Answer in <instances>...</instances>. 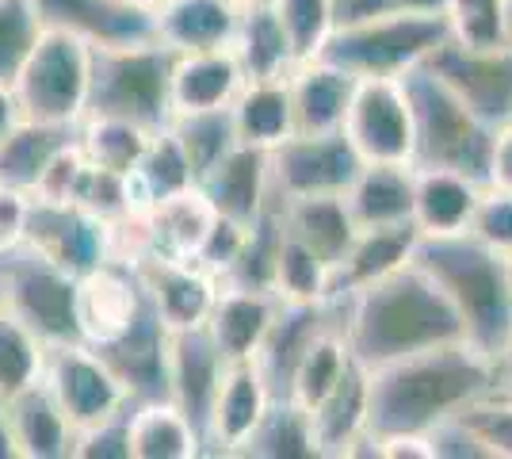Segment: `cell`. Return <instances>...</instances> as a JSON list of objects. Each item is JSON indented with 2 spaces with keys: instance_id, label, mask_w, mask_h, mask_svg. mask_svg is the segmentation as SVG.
I'll list each match as a JSON object with an SVG mask.
<instances>
[{
  "instance_id": "f907efd6",
  "label": "cell",
  "mask_w": 512,
  "mask_h": 459,
  "mask_svg": "<svg viewBox=\"0 0 512 459\" xmlns=\"http://www.w3.org/2000/svg\"><path fill=\"white\" fill-rule=\"evenodd\" d=\"M428 440H432V456L436 459H493L490 448L478 440V433L470 429L467 421H459V417H448V421L432 425Z\"/></svg>"
},
{
  "instance_id": "4fadbf2b",
  "label": "cell",
  "mask_w": 512,
  "mask_h": 459,
  "mask_svg": "<svg viewBox=\"0 0 512 459\" xmlns=\"http://www.w3.org/2000/svg\"><path fill=\"white\" fill-rule=\"evenodd\" d=\"M73 310H77V337L85 345L100 349L107 341H115L146 310V291L138 280V268L115 261V257L92 264L88 272L77 276Z\"/></svg>"
},
{
  "instance_id": "6da1fadb",
  "label": "cell",
  "mask_w": 512,
  "mask_h": 459,
  "mask_svg": "<svg viewBox=\"0 0 512 459\" xmlns=\"http://www.w3.org/2000/svg\"><path fill=\"white\" fill-rule=\"evenodd\" d=\"M497 383V364L474 352L467 341L413 352L394 364L371 368L367 433H428L455 417L467 402L482 398Z\"/></svg>"
},
{
  "instance_id": "f546056e",
  "label": "cell",
  "mask_w": 512,
  "mask_h": 459,
  "mask_svg": "<svg viewBox=\"0 0 512 459\" xmlns=\"http://www.w3.org/2000/svg\"><path fill=\"white\" fill-rule=\"evenodd\" d=\"M283 211V230L291 238H299L314 257L329 264H341L348 245L356 241V222L344 203V192H329V196H299V199H279Z\"/></svg>"
},
{
  "instance_id": "f5cc1de1",
  "label": "cell",
  "mask_w": 512,
  "mask_h": 459,
  "mask_svg": "<svg viewBox=\"0 0 512 459\" xmlns=\"http://www.w3.org/2000/svg\"><path fill=\"white\" fill-rule=\"evenodd\" d=\"M490 188L512 192V123L493 131V150H490V176H486Z\"/></svg>"
},
{
  "instance_id": "7dc6e473",
  "label": "cell",
  "mask_w": 512,
  "mask_h": 459,
  "mask_svg": "<svg viewBox=\"0 0 512 459\" xmlns=\"http://www.w3.org/2000/svg\"><path fill=\"white\" fill-rule=\"evenodd\" d=\"M459 421H467L478 440L490 448L493 459H512V398L509 394L486 391L482 398L467 402L459 410Z\"/></svg>"
},
{
  "instance_id": "1f68e13d",
  "label": "cell",
  "mask_w": 512,
  "mask_h": 459,
  "mask_svg": "<svg viewBox=\"0 0 512 459\" xmlns=\"http://www.w3.org/2000/svg\"><path fill=\"white\" fill-rule=\"evenodd\" d=\"M130 459H195L207 456L203 437L172 398L134 402L127 414Z\"/></svg>"
},
{
  "instance_id": "7bdbcfd3",
  "label": "cell",
  "mask_w": 512,
  "mask_h": 459,
  "mask_svg": "<svg viewBox=\"0 0 512 459\" xmlns=\"http://www.w3.org/2000/svg\"><path fill=\"white\" fill-rule=\"evenodd\" d=\"M272 8L291 43L295 66L318 58L325 39L333 35V0H272Z\"/></svg>"
},
{
  "instance_id": "e575fe53",
  "label": "cell",
  "mask_w": 512,
  "mask_h": 459,
  "mask_svg": "<svg viewBox=\"0 0 512 459\" xmlns=\"http://www.w3.org/2000/svg\"><path fill=\"white\" fill-rule=\"evenodd\" d=\"M77 127H50V123H31L20 119L16 131L0 138V188H16L35 196V184L43 180L46 165L54 153L73 142Z\"/></svg>"
},
{
  "instance_id": "7a4b0ae2",
  "label": "cell",
  "mask_w": 512,
  "mask_h": 459,
  "mask_svg": "<svg viewBox=\"0 0 512 459\" xmlns=\"http://www.w3.org/2000/svg\"><path fill=\"white\" fill-rule=\"evenodd\" d=\"M341 333L348 341V352L367 372L413 352L463 341V326H459V314L451 310L448 295L413 261L356 291L352 299H344Z\"/></svg>"
},
{
  "instance_id": "30bf717a",
  "label": "cell",
  "mask_w": 512,
  "mask_h": 459,
  "mask_svg": "<svg viewBox=\"0 0 512 459\" xmlns=\"http://www.w3.org/2000/svg\"><path fill=\"white\" fill-rule=\"evenodd\" d=\"M425 69H432L444 85L467 104L486 127L512 123V46H463L455 39H444L425 58Z\"/></svg>"
},
{
  "instance_id": "2e32d148",
  "label": "cell",
  "mask_w": 512,
  "mask_h": 459,
  "mask_svg": "<svg viewBox=\"0 0 512 459\" xmlns=\"http://www.w3.org/2000/svg\"><path fill=\"white\" fill-rule=\"evenodd\" d=\"M272 387L260 375L253 360L241 364H226L222 383L214 391L211 414L203 425V448L207 456H241V448L249 444L256 425L264 421L268 406H272Z\"/></svg>"
},
{
  "instance_id": "bcb514c9",
  "label": "cell",
  "mask_w": 512,
  "mask_h": 459,
  "mask_svg": "<svg viewBox=\"0 0 512 459\" xmlns=\"http://www.w3.org/2000/svg\"><path fill=\"white\" fill-rule=\"evenodd\" d=\"M39 31H43V20L31 0H0V81L4 85H12Z\"/></svg>"
},
{
  "instance_id": "cb8c5ba5",
  "label": "cell",
  "mask_w": 512,
  "mask_h": 459,
  "mask_svg": "<svg viewBox=\"0 0 512 459\" xmlns=\"http://www.w3.org/2000/svg\"><path fill=\"white\" fill-rule=\"evenodd\" d=\"M291 88V115H295V134H329L341 131L356 77L344 69L329 66L325 58H310L287 73Z\"/></svg>"
},
{
  "instance_id": "ac0fdd59",
  "label": "cell",
  "mask_w": 512,
  "mask_h": 459,
  "mask_svg": "<svg viewBox=\"0 0 512 459\" xmlns=\"http://www.w3.org/2000/svg\"><path fill=\"white\" fill-rule=\"evenodd\" d=\"M43 27H58L88 46L153 43V12L130 8L123 0H31Z\"/></svg>"
},
{
  "instance_id": "f1b7e54d",
  "label": "cell",
  "mask_w": 512,
  "mask_h": 459,
  "mask_svg": "<svg viewBox=\"0 0 512 459\" xmlns=\"http://www.w3.org/2000/svg\"><path fill=\"white\" fill-rule=\"evenodd\" d=\"M344 203L356 230L413 222V165L363 161L356 180L344 188Z\"/></svg>"
},
{
  "instance_id": "e0dca14e",
  "label": "cell",
  "mask_w": 512,
  "mask_h": 459,
  "mask_svg": "<svg viewBox=\"0 0 512 459\" xmlns=\"http://www.w3.org/2000/svg\"><path fill=\"white\" fill-rule=\"evenodd\" d=\"M169 341L172 333L161 326V318L146 303V310L138 314V322L127 333H119L115 341L96 349L107 360V368L115 372V379L123 383L130 406L169 398Z\"/></svg>"
},
{
  "instance_id": "11a10c76",
  "label": "cell",
  "mask_w": 512,
  "mask_h": 459,
  "mask_svg": "<svg viewBox=\"0 0 512 459\" xmlns=\"http://www.w3.org/2000/svg\"><path fill=\"white\" fill-rule=\"evenodd\" d=\"M20 104H16V92H12V85H4L0 81V138L8 131H16L20 127Z\"/></svg>"
},
{
  "instance_id": "be15d7a7",
  "label": "cell",
  "mask_w": 512,
  "mask_h": 459,
  "mask_svg": "<svg viewBox=\"0 0 512 459\" xmlns=\"http://www.w3.org/2000/svg\"><path fill=\"white\" fill-rule=\"evenodd\" d=\"M0 303H4V295H0Z\"/></svg>"
},
{
  "instance_id": "277c9868",
  "label": "cell",
  "mask_w": 512,
  "mask_h": 459,
  "mask_svg": "<svg viewBox=\"0 0 512 459\" xmlns=\"http://www.w3.org/2000/svg\"><path fill=\"white\" fill-rule=\"evenodd\" d=\"M402 85L413 111V169H451L486 184L493 127H486L432 69H409Z\"/></svg>"
},
{
  "instance_id": "ba28073f",
  "label": "cell",
  "mask_w": 512,
  "mask_h": 459,
  "mask_svg": "<svg viewBox=\"0 0 512 459\" xmlns=\"http://www.w3.org/2000/svg\"><path fill=\"white\" fill-rule=\"evenodd\" d=\"M0 295L23 326L39 333L46 349L81 341L77 337V310H73L77 276H69L65 268L39 257L35 249L20 245V249L0 257Z\"/></svg>"
},
{
  "instance_id": "681fc988",
  "label": "cell",
  "mask_w": 512,
  "mask_h": 459,
  "mask_svg": "<svg viewBox=\"0 0 512 459\" xmlns=\"http://www.w3.org/2000/svg\"><path fill=\"white\" fill-rule=\"evenodd\" d=\"M127 414L107 417L100 425H92L85 433L73 437V456L77 459H130V433H127Z\"/></svg>"
},
{
  "instance_id": "3957f363",
  "label": "cell",
  "mask_w": 512,
  "mask_h": 459,
  "mask_svg": "<svg viewBox=\"0 0 512 459\" xmlns=\"http://www.w3.org/2000/svg\"><path fill=\"white\" fill-rule=\"evenodd\" d=\"M413 264L448 295L459 314L463 341L486 360H501L512 345V291L505 280V257L474 234L421 238Z\"/></svg>"
},
{
  "instance_id": "8d00e7d4",
  "label": "cell",
  "mask_w": 512,
  "mask_h": 459,
  "mask_svg": "<svg viewBox=\"0 0 512 459\" xmlns=\"http://www.w3.org/2000/svg\"><path fill=\"white\" fill-rule=\"evenodd\" d=\"M352 364V352H348V341H344L341 326L321 329L318 337L306 345V352L299 356L295 372H291V383H287V398L299 402L302 410L310 414L325 394L341 383L344 368Z\"/></svg>"
},
{
  "instance_id": "d6986e66",
  "label": "cell",
  "mask_w": 512,
  "mask_h": 459,
  "mask_svg": "<svg viewBox=\"0 0 512 459\" xmlns=\"http://www.w3.org/2000/svg\"><path fill=\"white\" fill-rule=\"evenodd\" d=\"M421 241V230L413 222H394V226H371L360 230L356 241L348 245L341 264L329 268V287H325V303H344L356 291L371 287L390 272H398L402 264L413 261V249Z\"/></svg>"
},
{
  "instance_id": "6f0895ef",
  "label": "cell",
  "mask_w": 512,
  "mask_h": 459,
  "mask_svg": "<svg viewBox=\"0 0 512 459\" xmlns=\"http://www.w3.org/2000/svg\"><path fill=\"white\" fill-rule=\"evenodd\" d=\"M394 8H409V12H444L448 0H394Z\"/></svg>"
},
{
  "instance_id": "6125c7cd",
  "label": "cell",
  "mask_w": 512,
  "mask_h": 459,
  "mask_svg": "<svg viewBox=\"0 0 512 459\" xmlns=\"http://www.w3.org/2000/svg\"><path fill=\"white\" fill-rule=\"evenodd\" d=\"M230 4H237V8H245V4H256V0H230Z\"/></svg>"
},
{
  "instance_id": "5b68a950",
  "label": "cell",
  "mask_w": 512,
  "mask_h": 459,
  "mask_svg": "<svg viewBox=\"0 0 512 459\" xmlns=\"http://www.w3.org/2000/svg\"><path fill=\"white\" fill-rule=\"evenodd\" d=\"M448 16L444 12H409L390 8L375 20L333 27L318 58L344 69L356 81L371 77H406L409 69L425 66V58L448 39Z\"/></svg>"
},
{
  "instance_id": "816d5d0a",
  "label": "cell",
  "mask_w": 512,
  "mask_h": 459,
  "mask_svg": "<svg viewBox=\"0 0 512 459\" xmlns=\"http://www.w3.org/2000/svg\"><path fill=\"white\" fill-rule=\"evenodd\" d=\"M27 219H31V196L16 188H0V257L23 245Z\"/></svg>"
},
{
  "instance_id": "d4e9b609",
  "label": "cell",
  "mask_w": 512,
  "mask_h": 459,
  "mask_svg": "<svg viewBox=\"0 0 512 459\" xmlns=\"http://www.w3.org/2000/svg\"><path fill=\"white\" fill-rule=\"evenodd\" d=\"M241 8L230 0H157L153 4V35L172 54L230 46Z\"/></svg>"
},
{
  "instance_id": "f35d334b",
  "label": "cell",
  "mask_w": 512,
  "mask_h": 459,
  "mask_svg": "<svg viewBox=\"0 0 512 459\" xmlns=\"http://www.w3.org/2000/svg\"><path fill=\"white\" fill-rule=\"evenodd\" d=\"M241 456H268V459H318V444L310 433V414L291 398H272L264 421L256 425Z\"/></svg>"
},
{
  "instance_id": "836d02e7",
  "label": "cell",
  "mask_w": 512,
  "mask_h": 459,
  "mask_svg": "<svg viewBox=\"0 0 512 459\" xmlns=\"http://www.w3.org/2000/svg\"><path fill=\"white\" fill-rule=\"evenodd\" d=\"M230 115H234L237 142L260 146V150L279 146L287 134H295L287 77H276V81H245V88L237 92V100L230 104Z\"/></svg>"
},
{
  "instance_id": "db71d44e",
  "label": "cell",
  "mask_w": 512,
  "mask_h": 459,
  "mask_svg": "<svg viewBox=\"0 0 512 459\" xmlns=\"http://www.w3.org/2000/svg\"><path fill=\"white\" fill-rule=\"evenodd\" d=\"M394 8V0H333V27H352V23L375 20Z\"/></svg>"
},
{
  "instance_id": "f6af8a7d",
  "label": "cell",
  "mask_w": 512,
  "mask_h": 459,
  "mask_svg": "<svg viewBox=\"0 0 512 459\" xmlns=\"http://www.w3.org/2000/svg\"><path fill=\"white\" fill-rule=\"evenodd\" d=\"M73 207H81L88 215H96L100 222H111L119 215H127L130 207H142L138 196H134V184L130 176L107 173L100 165H88L77 180V192H73Z\"/></svg>"
},
{
  "instance_id": "44dd1931",
  "label": "cell",
  "mask_w": 512,
  "mask_h": 459,
  "mask_svg": "<svg viewBox=\"0 0 512 459\" xmlns=\"http://www.w3.org/2000/svg\"><path fill=\"white\" fill-rule=\"evenodd\" d=\"M279 314L276 291H253V287H222L214 310L207 318V337L214 349L222 352L226 364H241V360H256V352L264 345L268 329Z\"/></svg>"
},
{
  "instance_id": "4dcf8cb0",
  "label": "cell",
  "mask_w": 512,
  "mask_h": 459,
  "mask_svg": "<svg viewBox=\"0 0 512 459\" xmlns=\"http://www.w3.org/2000/svg\"><path fill=\"white\" fill-rule=\"evenodd\" d=\"M146 219H150V241L153 253L161 257H184L195 261L203 253V245L211 238V226L218 219L214 203L207 199V192L192 184L176 196H165L146 207Z\"/></svg>"
},
{
  "instance_id": "d6a6232c",
  "label": "cell",
  "mask_w": 512,
  "mask_h": 459,
  "mask_svg": "<svg viewBox=\"0 0 512 459\" xmlns=\"http://www.w3.org/2000/svg\"><path fill=\"white\" fill-rule=\"evenodd\" d=\"M230 46L245 69V81H276L295 69V54H291V43L283 35V23H279L272 0H256V4L241 8Z\"/></svg>"
},
{
  "instance_id": "91938a15",
  "label": "cell",
  "mask_w": 512,
  "mask_h": 459,
  "mask_svg": "<svg viewBox=\"0 0 512 459\" xmlns=\"http://www.w3.org/2000/svg\"><path fill=\"white\" fill-rule=\"evenodd\" d=\"M505 257V280H509V291H512V253H501Z\"/></svg>"
},
{
  "instance_id": "9f6ffc18",
  "label": "cell",
  "mask_w": 512,
  "mask_h": 459,
  "mask_svg": "<svg viewBox=\"0 0 512 459\" xmlns=\"http://www.w3.org/2000/svg\"><path fill=\"white\" fill-rule=\"evenodd\" d=\"M0 459H12V440H8V398L0 394Z\"/></svg>"
},
{
  "instance_id": "52a82bcc",
  "label": "cell",
  "mask_w": 512,
  "mask_h": 459,
  "mask_svg": "<svg viewBox=\"0 0 512 459\" xmlns=\"http://www.w3.org/2000/svg\"><path fill=\"white\" fill-rule=\"evenodd\" d=\"M172 50L153 43L130 46H92V96L88 111L119 115L161 131L172 119L169 100Z\"/></svg>"
},
{
  "instance_id": "8fae6325",
  "label": "cell",
  "mask_w": 512,
  "mask_h": 459,
  "mask_svg": "<svg viewBox=\"0 0 512 459\" xmlns=\"http://www.w3.org/2000/svg\"><path fill=\"white\" fill-rule=\"evenodd\" d=\"M360 153L344 131L329 134H287L268 150V180L276 199L329 196L344 192L360 173Z\"/></svg>"
},
{
  "instance_id": "c3c4849f",
  "label": "cell",
  "mask_w": 512,
  "mask_h": 459,
  "mask_svg": "<svg viewBox=\"0 0 512 459\" xmlns=\"http://www.w3.org/2000/svg\"><path fill=\"white\" fill-rule=\"evenodd\" d=\"M470 234L497 253H512V192L486 184L474 207V219H470Z\"/></svg>"
},
{
  "instance_id": "94428289",
  "label": "cell",
  "mask_w": 512,
  "mask_h": 459,
  "mask_svg": "<svg viewBox=\"0 0 512 459\" xmlns=\"http://www.w3.org/2000/svg\"><path fill=\"white\" fill-rule=\"evenodd\" d=\"M505 23H509V46H512V0H509V16H505Z\"/></svg>"
},
{
  "instance_id": "9a60e30c",
  "label": "cell",
  "mask_w": 512,
  "mask_h": 459,
  "mask_svg": "<svg viewBox=\"0 0 512 459\" xmlns=\"http://www.w3.org/2000/svg\"><path fill=\"white\" fill-rule=\"evenodd\" d=\"M27 249H35L50 264L65 268L69 276H81L92 264L111 257L107 245V222L88 215L73 203H43L31 199V219H27Z\"/></svg>"
},
{
  "instance_id": "484cf974",
  "label": "cell",
  "mask_w": 512,
  "mask_h": 459,
  "mask_svg": "<svg viewBox=\"0 0 512 459\" xmlns=\"http://www.w3.org/2000/svg\"><path fill=\"white\" fill-rule=\"evenodd\" d=\"M482 188L486 184L451 169H413V226L421 238L467 234Z\"/></svg>"
},
{
  "instance_id": "5bb4252c",
  "label": "cell",
  "mask_w": 512,
  "mask_h": 459,
  "mask_svg": "<svg viewBox=\"0 0 512 459\" xmlns=\"http://www.w3.org/2000/svg\"><path fill=\"white\" fill-rule=\"evenodd\" d=\"M134 268L146 291V303L169 333L207 326L214 299L222 291V280L211 268H203L199 261H184V257H161V253L142 257Z\"/></svg>"
},
{
  "instance_id": "ee69618b",
  "label": "cell",
  "mask_w": 512,
  "mask_h": 459,
  "mask_svg": "<svg viewBox=\"0 0 512 459\" xmlns=\"http://www.w3.org/2000/svg\"><path fill=\"white\" fill-rule=\"evenodd\" d=\"M448 31L463 46H505L509 43V0H448Z\"/></svg>"
},
{
  "instance_id": "d590c367",
  "label": "cell",
  "mask_w": 512,
  "mask_h": 459,
  "mask_svg": "<svg viewBox=\"0 0 512 459\" xmlns=\"http://www.w3.org/2000/svg\"><path fill=\"white\" fill-rule=\"evenodd\" d=\"M73 134H77V146H81L88 165H100V169L119 176H130L138 169V161L153 138V131L142 123H130L119 115H96V111H88Z\"/></svg>"
},
{
  "instance_id": "83f0119b",
  "label": "cell",
  "mask_w": 512,
  "mask_h": 459,
  "mask_svg": "<svg viewBox=\"0 0 512 459\" xmlns=\"http://www.w3.org/2000/svg\"><path fill=\"white\" fill-rule=\"evenodd\" d=\"M367 394H371V372L352 356L341 383L310 410V433L318 444V456H352L356 440L367 433Z\"/></svg>"
},
{
  "instance_id": "603a6c76",
  "label": "cell",
  "mask_w": 512,
  "mask_h": 459,
  "mask_svg": "<svg viewBox=\"0 0 512 459\" xmlns=\"http://www.w3.org/2000/svg\"><path fill=\"white\" fill-rule=\"evenodd\" d=\"M226 360L214 349V341L207 337V329H184L172 333L169 341V398L192 417V425L203 437V425L211 414L214 391L222 383Z\"/></svg>"
},
{
  "instance_id": "9c48e42d",
  "label": "cell",
  "mask_w": 512,
  "mask_h": 459,
  "mask_svg": "<svg viewBox=\"0 0 512 459\" xmlns=\"http://www.w3.org/2000/svg\"><path fill=\"white\" fill-rule=\"evenodd\" d=\"M43 387L58 402V410H62L69 429H73V437L107 421V417L123 414L130 406L123 383L107 368L104 356L92 345H85V341H69V345H50L46 349Z\"/></svg>"
},
{
  "instance_id": "ffe728a7",
  "label": "cell",
  "mask_w": 512,
  "mask_h": 459,
  "mask_svg": "<svg viewBox=\"0 0 512 459\" xmlns=\"http://www.w3.org/2000/svg\"><path fill=\"white\" fill-rule=\"evenodd\" d=\"M241 88H245V69L237 62L234 46L172 54V77H169L172 115L230 108Z\"/></svg>"
},
{
  "instance_id": "4316f807",
  "label": "cell",
  "mask_w": 512,
  "mask_h": 459,
  "mask_svg": "<svg viewBox=\"0 0 512 459\" xmlns=\"http://www.w3.org/2000/svg\"><path fill=\"white\" fill-rule=\"evenodd\" d=\"M8 440H12V459L73 456V429L43 387V379L8 398Z\"/></svg>"
},
{
  "instance_id": "60d3db41",
  "label": "cell",
  "mask_w": 512,
  "mask_h": 459,
  "mask_svg": "<svg viewBox=\"0 0 512 459\" xmlns=\"http://www.w3.org/2000/svg\"><path fill=\"white\" fill-rule=\"evenodd\" d=\"M43 364L46 345L39 341V333H31L8 306L0 303V394L12 398L23 387L39 383Z\"/></svg>"
},
{
  "instance_id": "7402d4cb",
  "label": "cell",
  "mask_w": 512,
  "mask_h": 459,
  "mask_svg": "<svg viewBox=\"0 0 512 459\" xmlns=\"http://www.w3.org/2000/svg\"><path fill=\"white\" fill-rule=\"evenodd\" d=\"M214 211L237 226H253L260 211L272 203V180H268V150L237 142L211 173L199 180Z\"/></svg>"
},
{
  "instance_id": "74e56055",
  "label": "cell",
  "mask_w": 512,
  "mask_h": 459,
  "mask_svg": "<svg viewBox=\"0 0 512 459\" xmlns=\"http://www.w3.org/2000/svg\"><path fill=\"white\" fill-rule=\"evenodd\" d=\"M130 184H134V196H138L142 207H150V203L165 196H176V192H184V188L195 184L192 161H188V153L180 150V142L169 131V123L161 131H153L138 169L130 173Z\"/></svg>"
},
{
  "instance_id": "680465c9",
  "label": "cell",
  "mask_w": 512,
  "mask_h": 459,
  "mask_svg": "<svg viewBox=\"0 0 512 459\" xmlns=\"http://www.w3.org/2000/svg\"><path fill=\"white\" fill-rule=\"evenodd\" d=\"M123 4H130V8H150L153 12V4H157V0H123Z\"/></svg>"
},
{
  "instance_id": "ab89813d",
  "label": "cell",
  "mask_w": 512,
  "mask_h": 459,
  "mask_svg": "<svg viewBox=\"0 0 512 459\" xmlns=\"http://www.w3.org/2000/svg\"><path fill=\"white\" fill-rule=\"evenodd\" d=\"M169 131L176 134L180 150L188 153V161H192L195 184H199V180L211 173L214 165L237 146V131H234V115H230V108L172 115Z\"/></svg>"
},
{
  "instance_id": "b9f144b4",
  "label": "cell",
  "mask_w": 512,
  "mask_h": 459,
  "mask_svg": "<svg viewBox=\"0 0 512 459\" xmlns=\"http://www.w3.org/2000/svg\"><path fill=\"white\" fill-rule=\"evenodd\" d=\"M325 287H329V264L314 257L299 238H291L283 230L272 291L283 303H325Z\"/></svg>"
},
{
  "instance_id": "7c38bea8",
  "label": "cell",
  "mask_w": 512,
  "mask_h": 459,
  "mask_svg": "<svg viewBox=\"0 0 512 459\" xmlns=\"http://www.w3.org/2000/svg\"><path fill=\"white\" fill-rule=\"evenodd\" d=\"M341 131L360 161L413 165V111L402 77L356 81Z\"/></svg>"
},
{
  "instance_id": "8992f818",
  "label": "cell",
  "mask_w": 512,
  "mask_h": 459,
  "mask_svg": "<svg viewBox=\"0 0 512 459\" xmlns=\"http://www.w3.org/2000/svg\"><path fill=\"white\" fill-rule=\"evenodd\" d=\"M20 115L50 127H77L92 96V46L69 31L43 27L12 77Z\"/></svg>"
}]
</instances>
